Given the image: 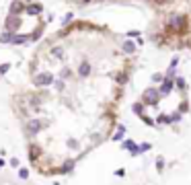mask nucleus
<instances>
[{"instance_id": "nucleus-1", "label": "nucleus", "mask_w": 191, "mask_h": 185, "mask_svg": "<svg viewBox=\"0 0 191 185\" xmlns=\"http://www.w3.org/2000/svg\"><path fill=\"white\" fill-rule=\"evenodd\" d=\"M136 58L130 39L86 21L66 23L33 58L12 111L37 175H68L113 136Z\"/></svg>"}, {"instance_id": "nucleus-2", "label": "nucleus", "mask_w": 191, "mask_h": 185, "mask_svg": "<svg viewBox=\"0 0 191 185\" xmlns=\"http://www.w3.org/2000/svg\"><path fill=\"white\" fill-rule=\"evenodd\" d=\"M148 35L160 49L191 54V0H187L183 6L162 10Z\"/></svg>"}, {"instance_id": "nucleus-3", "label": "nucleus", "mask_w": 191, "mask_h": 185, "mask_svg": "<svg viewBox=\"0 0 191 185\" xmlns=\"http://www.w3.org/2000/svg\"><path fill=\"white\" fill-rule=\"evenodd\" d=\"M72 2H76L78 6H88V4H105V2H127V0H72ZM138 2H144V4L158 10H167L179 0H138Z\"/></svg>"}]
</instances>
